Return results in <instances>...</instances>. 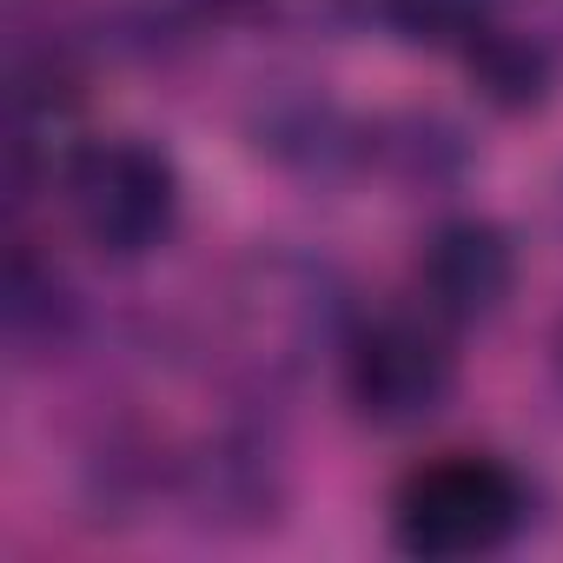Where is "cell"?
<instances>
[{
	"mask_svg": "<svg viewBox=\"0 0 563 563\" xmlns=\"http://www.w3.org/2000/svg\"><path fill=\"white\" fill-rule=\"evenodd\" d=\"M517 523H523L517 471L497 464V457H471V451L418 464L398 490V510H391L398 550H411L424 563L490 556L517 537Z\"/></svg>",
	"mask_w": 563,
	"mask_h": 563,
	"instance_id": "cell-1",
	"label": "cell"
},
{
	"mask_svg": "<svg viewBox=\"0 0 563 563\" xmlns=\"http://www.w3.org/2000/svg\"><path fill=\"white\" fill-rule=\"evenodd\" d=\"M451 345L438 339V325L424 319H378L352 339L345 352V385H352V405L372 418V424H418L431 418L444 398H451Z\"/></svg>",
	"mask_w": 563,
	"mask_h": 563,
	"instance_id": "cell-3",
	"label": "cell"
},
{
	"mask_svg": "<svg viewBox=\"0 0 563 563\" xmlns=\"http://www.w3.org/2000/svg\"><path fill=\"white\" fill-rule=\"evenodd\" d=\"M556 385H563V339H556Z\"/></svg>",
	"mask_w": 563,
	"mask_h": 563,
	"instance_id": "cell-7",
	"label": "cell"
},
{
	"mask_svg": "<svg viewBox=\"0 0 563 563\" xmlns=\"http://www.w3.org/2000/svg\"><path fill=\"white\" fill-rule=\"evenodd\" d=\"M517 286V252L490 219H451L424 239L418 252V292L424 312L444 325H477L490 319Z\"/></svg>",
	"mask_w": 563,
	"mask_h": 563,
	"instance_id": "cell-4",
	"label": "cell"
},
{
	"mask_svg": "<svg viewBox=\"0 0 563 563\" xmlns=\"http://www.w3.org/2000/svg\"><path fill=\"white\" fill-rule=\"evenodd\" d=\"M490 14H497V0H385L391 34L411 41V47H431V54L477 47V34L497 27Z\"/></svg>",
	"mask_w": 563,
	"mask_h": 563,
	"instance_id": "cell-5",
	"label": "cell"
},
{
	"mask_svg": "<svg viewBox=\"0 0 563 563\" xmlns=\"http://www.w3.org/2000/svg\"><path fill=\"white\" fill-rule=\"evenodd\" d=\"M67 212L107 258H140L179 219V173L146 140H100L67 166Z\"/></svg>",
	"mask_w": 563,
	"mask_h": 563,
	"instance_id": "cell-2",
	"label": "cell"
},
{
	"mask_svg": "<svg viewBox=\"0 0 563 563\" xmlns=\"http://www.w3.org/2000/svg\"><path fill=\"white\" fill-rule=\"evenodd\" d=\"M471 67H477V80H484V93H490L497 107H537L543 87H550V60H543V47H530L523 34H504V27L477 34Z\"/></svg>",
	"mask_w": 563,
	"mask_h": 563,
	"instance_id": "cell-6",
	"label": "cell"
}]
</instances>
